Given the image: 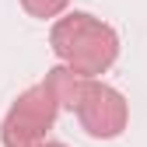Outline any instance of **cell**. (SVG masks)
Here are the masks:
<instances>
[{
  "instance_id": "obj_1",
  "label": "cell",
  "mask_w": 147,
  "mask_h": 147,
  "mask_svg": "<svg viewBox=\"0 0 147 147\" xmlns=\"http://www.w3.org/2000/svg\"><path fill=\"white\" fill-rule=\"evenodd\" d=\"M56 53L81 77H95L116 60V35L105 25L91 21V14H70L53 28Z\"/></svg>"
},
{
  "instance_id": "obj_2",
  "label": "cell",
  "mask_w": 147,
  "mask_h": 147,
  "mask_svg": "<svg viewBox=\"0 0 147 147\" xmlns=\"http://www.w3.org/2000/svg\"><path fill=\"white\" fill-rule=\"evenodd\" d=\"M56 116V102L46 88H32L28 95H21L11 109V116L4 123V144L7 147H39V137L42 130L53 123Z\"/></svg>"
},
{
  "instance_id": "obj_3",
  "label": "cell",
  "mask_w": 147,
  "mask_h": 147,
  "mask_svg": "<svg viewBox=\"0 0 147 147\" xmlns=\"http://www.w3.org/2000/svg\"><path fill=\"white\" fill-rule=\"evenodd\" d=\"M77 116L91 137H116L126 123V102L119 91L105 88V84H84Z\"/></svg>"
},
{
  "instance_id": "obj_4",
  "label": "cell",
  "mask_w": 147,
  "mask_h": 147,
  "mask_svg": "<svg viewBox=\"0 0 147 147\" xmlns=\"http://www.w3.org/2000/svg\"><path fill=\"white\" fill-rule=\"evenodd\" d=\"M25 11H32L35 18H53V14H60L67 7V0H21Z\"/></svg>"
},
{
  "instance_id": "obj_5",
  "label": "cell",
  "mask_w": 147,
  "mask_h": 147,
  "mask_svg": "<svg viewBox=\"0 0 147 147\" xmlns=\"http://www.w3.org/2000/svg\"><path fill=\"white\" fill-rule=\"evenodd\" d=\"M39 147H63V144H39Z\"/></svg>"
}]
</instances>
